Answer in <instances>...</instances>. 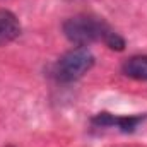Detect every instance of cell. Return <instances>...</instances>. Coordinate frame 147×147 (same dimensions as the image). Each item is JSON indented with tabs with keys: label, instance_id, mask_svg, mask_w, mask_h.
<instances>
[{
	"label": "cell",
	"instance_id": "obj_3",
	"mask_svg": "<svg viewBox=\"0 0 147 147\" xmlns=\"http://www.w3.org/2000/svg\"><path fill=\"white\" fill-rule=\"evenodd\" d=\"M146 115H137V116H115L111 113H98L91 123L98 128H105V127H116L120 132L123 134H132L135 132V128L146 120Z\"/></svg>",
	"mask_w": 147,
	"mask_h": 147
},
{
	"label": "cell",
	"instance_id": "obj_4",
	"mask_svg": "<svg viewBox=\"0 0 147 147\" xmlns=\"http://www.w3.org/2000/svg\"><path fill=\"white\" fill-rule=\"evenodd\" d=\"M21 34V22L10 10H0V46L14 41Z\"/></svg>",
	"mask_w": 147,
	"mask_h": 147
},
{
	"label": "cell",
	"instance_id": "obj_5",
	"mask_svg": "<svg viewBox=\"0 0 147 147\" xmlns=\"http://www.w3.org/2000/svg\"><path fill=\"white\" fill-rule=\"evenodd\" d=\"M121 72L127 77H132L137 80H147V55H137L128 58L121 65Z\"/></svg>",
	"mask_w": 147,
	"mask_h": 147
},
{
	"label": "cell",
	"instance_id": "obj_1",
	"mask_svg": "<svg viewBox=\"0 0 147 147\" xmlns=\"http://www.w3.org/2000/svg\"><path fill=\"white\" fill-rule=\"evenodd\" d=\"M63 34L75 46H87L96 41H103L110 50H125V39L110 24L99 17L79 14L63 22Z\"/></svg>",
	"mask_w": 147,
	"mask_h": 147
},
{
	"label": "cell",
	"instance_id": "obj_2",
	"mask_svg": "<svg viewBox=\"0 0 147 147\" xmlns=\"http://www.w3.org/2000/svg\"><path fill=\"white\" fill-rule=\"evenodd\" d=\"M92 65H94V55L84 46H75L65 51L55 62V65L51 67V77L62 84L75 82L84 74L89 72Z\"/></svg>",
	"mask_w": 147,
	"mask_h": 147
}]
</instances>
